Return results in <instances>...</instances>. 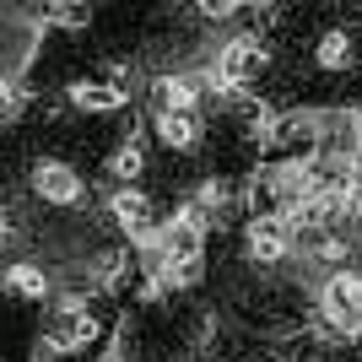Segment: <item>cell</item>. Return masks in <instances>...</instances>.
Instances as JSON below:
<instances>
[{
	"label": "cell",
	"instance_id": "6da1fadb",
	"mask_svg": "<svg viewBox=\"0 0 362 362\" xmlns=\"http://www.w3.org/2000/svg\"><path fill=\"white\" fill-rule=\"evenodd\" d=\"M319 319H325V335L335 341H357L362 335V271H330L325 287H319Z\"/></svg>",
	"mask_w": 362,
	"mask_h": 362
},
{
	"label": "cell",
	"instance_id": "7a4b0ae2",
	"mask_svg": "<svg viewBox=\"0 0 362 362\" xmlns=\"http://www.w3.org/2000/svg\"><path fill=\"white\" fill-rule=\"evenodd\" d=\"M243 259L255 265L259 276L281 271L287 259H298V238H292V227L281 216H259V222L243 227Z\"/></svg>",
	"mask_w": 362,
	"mask_h": 362
},
{
	"label": "cell",
	"instance_id": "3957f363",
	"mask_svg": "<svg viewBox=\"0 0 362 362\" xmlns=\"http://www.w3.org/2000/svg\"><path fill=\"white\" fill-rule=\"evenodd\" d=\"M98 335H103V319L92 314L81 298H65L60 314L49 319V346L54 351H87Z\"/></svg>",
	"mask_w": 362,
	"mask_h": 362
},
{
	"label": "cell",
	"instance_id": "277c9868",
	"mask_svg": "<svg viewBox=\"0 0 362 362\" xmlns=\"http://www.w3.org/2000/svg\"><path fill=\"white\" fill-rule=\"evenodd\" d=\"M108 211H114V222L130 233L136 243H146V249H157V233H163V216H157V206H151L146 189H114V200H108Z\"/></svg>",
	"mask_w": 362,
	"mask_h": 362
},
{
	"label": "cell",
	"instance_id": "5b68a950",
	"mask_svg": "<svg viewBox=\"0 0 362 362\" xmlns=\"http://www.w3.org/2000/svg\"><path fill=\"white\" fill-rule=\"evenodd\" d=\"M33 195L44 200V206H76L81 200V173H76L71 163H38L33 168Z\"/></svg>",
	"mask_w": 362,
	"mask_h": 362
},
{
	"label": "cell",
	"instance_id": "8992f818",
	"mask_svg": "<svg viewBox=\"0 0 362 362\" xmlns=\"http://www.w3.org/2000/svg\"><path fill=\"white\" fill-rule=\"evenodd\" d=\"M206 136H211L206 114H157V141H163L173 157L200 151V146H206Z\"/></svg>",
	"mask_w": 362,
	"mask_h": 362
},
{
	"label": "cell",
	"instance_id": "52a82bcc",
	"mask_svg": "<svg viewBox=\"0 0 362 362\" xmlns=\"http://www.w3.org/2000/svg\"><path fill=\"white\" fill-rule=\"evenodd\" d=\"M71 103L81 108V114H114V108L124 103V87L119 81H76Z\"/></svg>",
	"mask_w": 362,
	"mask_h": 362
},
{
	"label": "cell",
	"instance_id": "ba28073f",
	"mask_svg": "<svg viewBox=\"0 0 362 362\" xmlns=\"http://www.w3.org/2000/svg\"><path fill=\"white\" fill-rule=\"evenodd\" d=\"M141 173H146V146L141 141H119L114 157H108V179L119 189H141Z\"/></svg>",
	"mask_w": 362,
	"mask_h": 362
},
{
	"label": "cell",
	"instance_id": "9c48e42d",
	"mask_svg": "<svg viewBox=\"0 0 362 362\" xmlns=\"http://www.w3.org/2000/svg\"><path fill=\"white\" fill-rule=\"evenodd\" d=\"M6 292H16V298H28V303H44L49 276L38 271V265H11V271H6Z\"/></svg>",
	"mask_w": 362,
	"mask_h": 362
},
{
	"label": "cell",
	"instance_id": "30bf717a",
	"mask_svg": "<svg viewBox=\"0 0 362 362\" xmlns=\"http://www.w3.org/2000/svg\"><path fill=\"white\" fill-rule=\"evenodd\" d=\"M22 108V92H16V81H0V114H16Z\"/></svg>",
	"mask_w": 362,
	"mask_h": 362
},
{
	"label": "cell",
	"instance_id": "8fae6325",
	"mask_svg": "<svg viewBox=\"0 0 362 362\" xmlns=\"http://www.w3.org/2000/svg\"><path fill=\"white\" fill-rule=\"evenodd\" d=\"M351 222H357V227H362V179H357V184H351Z\"/></svg>",
	"mask_w": 362,
	"mask_h": 362
},
{
	"label": "cell",
	"instance_id": "7c38bea8",
	"mask_svg": "<svg viewBox=\"0 0 362 362\" xmlns=\"http://www.w3.org/2000/svg\"><path fill=\"white\" fill-rule=\"evenodd\" d=\"M0 243H6V216H0Z\"/></svg>",
	"mask_w": 362,
	"mask_h": 362
}]
</instances>
